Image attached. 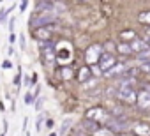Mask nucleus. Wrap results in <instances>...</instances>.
<instances>
[{"label": "nucleus", "instance_id": "obj_31", "mask_svg": "<svg viewBox=\"0 0 150 136\" xmlns=\"http://www.w3.org/2000/svg\"><path fill=\"white\" fill-rule=\"evenodd\" d=\"M146 34H148V37H150V27H146Z\"/></svg>", "mask_w": 150, "mask_h": 136}, {"label": "nucleus", "instance_id": "obj_1", "mask_svg": "<svg viewBox=\"0 0 150 136\" xmlns=\"http://www.w3.org/2000/svg\"><path fill=\"white\" fill-rule=\"evenodd\" d=\"M103 127L110 129L113 134H115V132L122 134V132H127V131H129V124L125 122V118H124V117H113V115L108 117V120L104 122Z\"/></svg>", "mask_w": 150, "mask_h": 136}, {"label": "nucleus", "instance_id": "obj_14", "mask_svg": "<svg viewBox=\"0 0 150 136\" xmlns=\"http://www.w3.org/2000/svg\"><path fill=\"white\" fill-rule=\"evenodd\" d=\"M138 20H139L141 23H145V25L150 27V11H141V13L138 14Z\"/></svg>", "mask_w": 150, "mask_h": 136}, {"label": "nucleus", "instance_id": "obj_30", "mask_svg": "<svg viewBox=\"0 0 150 136\" xmlns=\"http://www.w3.org/2000/svg\"><path fill=\"white\" fill-rule=\"evenodd\" d=\"M145 42H146V46H148V48H150V37H148V39H146V41H145Z\"/></svg>", "mask_w": 150, "mask_h": 136}, {"label": "nucleus", "instance_id": "obj_7", "mask_svg": "<svg viewBox=\"0 0 150 136\" xmlns=\"http://www.w3.org/2000/svg\"><path fill=\"white\" fill-rule=\"evenodd\" d=\"M136 104H138V108H141L143 111H148V110H150V94L141 89V90L136 94Z\"/></svg>", "mask_w": 150, "mask_h": 136}, {"label": "nucleus", "instance_id": "obj_3", "mask_svg": "<svg viewBox=\"0 0 150 136\" xmlns=\"http://www.w3.org/2000/svg\"><path fill=\"white\" fill-rule=\"evenodd\" d=\"M136 90L132 89V87H118V90H117V96L115 97H118L122 103H127V104H136Z\"/></svg>", "mask_w": 150, "mask_h": 136}, {"label": "nucleus", "instance_id": "obj_9", "mask_svg": "<svg viewBox=\"0 0 150 136\" xmlns=\"http://www.w3.org/2000/svg\"><path fill=\"white\" fill-rule=\"evenodd\" d=\"M129 46H131V50H132V53H146V51H150V48L146 46V42L145 41H139L138 37L134 39V41H131L129 42Z\"/></svg>", "mask_w": 150, "mask_h": 136}, {"label": "nucleus", "instance_id": "obj_19", "mask_svg": "<svg viewBox=\"0 0 150 136\" xmlns=\"http://www.w3.org/2000/svg\"><path fill=\"white\" fill-rule=\"evenodd\" d=\"M62 76H64V78H72V69H71V67H64Z\"/></svg>", "mask_w": 150, "mask_h": 136}, {"label": "nucleus", "instance_id": "obj_15", "mask_svg": "<svg viewBox=\"0 0 150 136\" xmlns=\"http://www.w3.org/2000/svg\"><path fill=\"white\" fill-rule=\"evenodd\" d=\"M92 134H94V136H115L110 129H106V127H103V125H101L96 132H92Z\"/></svg>", "mask_w": 150, "mask_h": 136}, {"label": "nucleus", "instance_id": "obj_24", "mask_svg": "<svg viewBox=\"0 0 150 136\" xmlns=\"http://www.w3.org/2000/svg\"><path fill=\"white\" fill-rule=\"evenodd\" d=\"M14 21H16L14 18H11V21H9V30H11V32L14 30Z\"/></svg>", "mask_w": 150, "mask_h": 136}, {"label": "nucleus", "instance_id": "obj_8", "mask_svg": "<svg viewBox=\"0 0 150 136\" xmlns=\"http://www.w3.org/2000/svg\"><path fill=\"white\" fill-rule=\"evenodd\" d=\"M134 136H150V124L148 122H136L131 125Z\"/></svg>", "mask_w": 150, "mask_h": 136}, {"label": "nucleus", "instance_id": "obj_6", "mask_svg": "<svg viewBox=\"0 0 150 136\" xmlns=\"http://www.w3.org/2000/svg\"><path fill=\"white\" fill-rule=\"evenodd\" d=\"M39 16L34 20V25L37 27V28H42V25H46V23H50V21H53L55 20V16H57V13H53L51 9L50 11H42V13H37Z\"/></svg>", "mask_w": 150, "mask_h": 136}, {"label": "nucleus", "instance_id": "obj_12", "mask_svg": "<svg viewBox=\"0 0 150 136\" xmlns=\"http://www.w3.org/2000/svg\"><path fill=\"white\" fill-rule=\"evenodd\" d=\"M120 39H122V42H127V41L131 42V41L136 39V32L131 30V28H129V30H122V32H120Z\"/></svg>", "mask_w": 150, "mask_h": 136}, {"label": "nucleus", "instance_id": "obj_25", "mask_svg": "<svg viewBox=\"0 0 150 136\" xmlns=\"http://www.w3.org/2000/svg\"><path fill=\"white\" fill-rule=\"evenodd\" d=\"M46 127H48V129H51V127H53V120H51V118H50V120H46Z\"/></svg>", "mask_w": 150, "mask_h": 136}, {"label": "nucleus", "instance_id": "obj_29", "mask_svg": "<svg viewBox=\"0 0 150 136\" xmlns=\"http://www.w3.org/2000/svg\"><path fill=\"white\" fill-rule=\"evenodd\" d=\"M118 136H134L132 132H122V134H118Z\"/></svg>", "mask_w": 150, "mask_h": 136}, {"label": "nucleus", "instance_id": "obj_2", "mask_svg": "<svg viewBox=\"0 0 150 136\" xmlns=\"http://www.w3.org/2000/svg\"><path fill=\"white\" fill-rule=\"evenodd\" d=\"M108 117H110V113L104 110V108H101V106H96V108H90L88 111H87V115H85V118H88V120H92V122H96V124H103L104 125V122L108 120Z\"/></svg>", "mask_w": 150, "mask_h": 136}, {"label": "nucleus", "instance_id": "obj_27", "mask_svg": "<svg viewBox=\"0 0 150 136\" xmlns=\"http://www.w3.org/2000/svg\"><path fill=\"white\" fill-rule=\"evenodd\" d=\"M20 44H21V48H25V37L23 35H20Z\"/></svg>", "mask_w": 150, "mask_h": 136}, {"label": "nucleus", "instance_id": "obj_17", "mask_svg": "<svg viewBox=\"0 0 150 136\" xmlns=\"http://www.w3.org/2000/svg\"><path fill=\"white\" fill-rule=\"evenodd\" d=\"M35 35H37L41 41H48V39H50V32H48L46 28H39V30L35 32Z\"/></svg>", "mask_w": 150, "mask_h": 136}, {"label": "nucleus", "instance_id": "obj_18", "mask_svg": "<svg viewBox=\"0 0 150 136\" xmlns=\"http://www.w3.org/2000/svg\"><path fill=\"white\" fill-rule=\"evenodd\" d=\"M69 124H71V118H65V120H64V124H62V127H60V134L67 132V129H69Z\"/></svg>", "mask_w": 150, "mask_h": 136}, {"label": "nucleus", "instance_id": "obj_11", "mask_svg": "<svg viewBox=\"0 0 150 136\" xmlns=\"http://www.w3.org/2000/svg\"><path fill=\"white\" fill-rule=\"evenodd\" d=\"M99 127H101L99 124H96V122H92V120L85 118V120H83V127H81V131H85V132H87V131H90V132H96Z\"/></svg>", "mask_w": 150, "mask_h": 136}, {"label": "nucleus", "instance_id": "obj_5", "mask_svg": "<svg viewBox=\"0 0 150 136\" xmlns=\"http://www.w3.org/2000/svg\"><path fill=\"white\" fill-rule=\"evenodd\" d=\"M101 55H103V46L101 44H92L88 50H87V55H85V60L88 62V64H92V65H96L97 62H99V58H101Z\"/></svg>", "mask_w": 150, "mask_h": 136}, {"label": "nucleus", "instance_id": "obj_13", "mask_svg": "<svg viewBox=\"0 0 150 136\" xmlns=\"http://www.w3.org/2000/svg\"><path fill=\"white\" fill-rule=\"evenodd\" d=\"M115 50H117L118 53H122V55H131V53H132L129 42H118V44L115 46Z\"/></svg>", "mask_w": 150, "mask_h": 136}, {"label": "nucleus", "instance_id": "obj_22", "mask_svg": "<svg viewBox=\"0 0 150 136\" xmlns=\"http://www.w3.org/2000/svg\"><path fill=\"white\" fill-rule=\"evenodd\" d=\"M72 136H88V134H87L85 131H81V129H76V131L72 132Z\"/></svg>", "mask_w": 150, "mask_h": 136}, {"label": "nucleus", "instance_id": "obj_20", "mask_svg": "<svg viewBox=\"0 0 150 136\" xmlns=\"http://www.w3.org/2000/svg\"><path fill=\"white\" fill-rule=\"evenodd\" d=\"M139 69H141L143 73H150V62H141Z\"/></svg>", "mask_w": 150, "mask_h": 136}, {"label": "nucleus", "instance_id": "obj_4", "mask_svg": "<svg viewBox=\"0 0 150 136\" xmlns=\"http://www.w3.org/2000/svg\"><path fill=\"white\" fill-rule=\"evenodd\" d=\"M117 64V57L115 55H111V53H104L103 51V55H101V58H99V62H97V67H99V71L103 73H106V71H110L111 67Z\"/></svg>", "mask_w": 150, "mask_h": 136}, {"label": "nucleus", "instance_id": "obj_32", "mask_svg": "<svg viewBox=\"0 0 150 136\" xmlns=\"http://www.w3.org/2000/svg\"><path fill=\"white\" fill-rule=\"evenodd\" d=\"M50 136H57V134H55V132H51V134H50Z\"/></svg>", "mask_w": 150, "mask_h": 136}, {"label": "nucleus", "instance_id": "obj_10", "mask_svg": "<svg viewBox=\"0 0 150 136\" xmlns=\"http://www.w3.org/2000/svg\"><path fill=\"white\" fill-rule=\"evenodd\" d=\"M125 71H127V65H125V64H115V65L111 67V69H110V71H106L104 74L110 78V76H118V74H124Z\"/></svg>", "mask_w": 150, "mask_h": 136}, {"label": "nucleus", "instance_id": "obj_21", "mask_svg": "<svg viewBox=\"0 0 150 136\" xmlns=\"http://www.w3.org/2000/svg\"><path fill=\"white\" fill-rule=\"evenodd\" d=\"M11 67H13V62L6 58V60H4V64H2V69H11Z\"/></svg>", "mask_w": 150, "mask_h": 136}, {"label": "nucleus", "instance_id": "obj_16", "mask_svg": "<svg viewBox=\"0 0 150 136\" xmlns=\"http://www.w3.org/2000/svg\"><path fill=\"white\" fill-rule=\"evenodd\" d=\"M90 74H92L90 67H81V73H80V81H81V83H85V80H87V78H90Z\"/></svg>", "mask_w": 150, "mask_h": 136}, {"label": "nucleus", "instance_id": "obj_23", "mask_svg": "<svg viewBox=\"0 0 150 136\" xmlns=\"http://www.w3.org/2000/svg\"><path fill=\"white\" fill-rule=\"evenodd\" d=\"M32 101H34V97H32V94H27V96H25V103H27V104H30Z\"/></svg>", "mask_w": 150, "mask_h": 136}, {"label": "nucleus", "instance_id": "obj_28", "mask_svg": "<svg viewBox=\"0 0 150 136\" xmlns=\"http://www.w3.org/2000/svg\"><path fill=\"white\" fill-rule=\"evenodd\" d=\"M41 124H42V117H39V120H37V125H35V127H37V131L41 129Z\"/></svg>", "mask_w": 150, "mask_h": 136}, {"label": "nucleus", "instance_id": "obj_26", "mask_svg": "<svg viewBox=\"0 0 150 136\" xmlns=\"http://www.w3.org/2000/svg\"><path fill=\"white\" fill-rule=\"evenodd\" d=\"M27 6H28L27 2H23V4H20V11H25V9H27Z\"/></svg>", "mask_w": 150, "mask_h": 136}]
</instances>
